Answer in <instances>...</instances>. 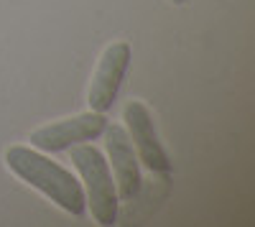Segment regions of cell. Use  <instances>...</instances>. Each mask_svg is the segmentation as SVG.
Wrapping results in <instances>:
<instances>
[{"instance_id": "6da1fadb", "label": "cell", "mask_w": 255, "mask_h": 227, "mask_svg": "<svg viewBox=\"0 0 255 227\" xmlns=\"http://www.w3.org/2000/svg\"><path fill=\"white\" fill-rule=\"evenodd\" d=\"M8 169L26 181L28 187L38 189L46 199H51L56 207H61L72 217H82L87 212V197H84L82 184L72 176L64 166H59L56 161L36 151L33 146H13L5 153Z\"/></svg>"}, {"instance_id": "277c9868", "label": "cell", "mask_w": 255, "mask_h": 227, "mask_svg": "<svg viewBox=\"0 0 255 227\" xmlns=\"http://www.w3.org/2000/svg\"><path fill=\"white\" fill-rule=\"evenodd\" d=\"M123 120H125V133L133 143L138 161H143V166L156 171V174L171 171V158H168L163 143L158 140L151 110L140 100H130L123 108Z\"/></svg>"}, {"instance_id": "7a4b0ae2", "label": "cell", "mask_w": 255, "mask_h": 227, "mask_svg": "<svg viewBox=\"0 0 255 227\" xmlns=\"http://www.w3.org/2000/svg\"><path fill=\"white\" fill-rule=\"evenodd\" d=\"M72 151V163L77 166L82 181H84V197H87V210L92 212L95 222L102 227H110L118 222V189L115 179L110 171V163L95 146L79 143L69 148Z\"/></svg>"}, {"instance_id": "5b68a950", "label": "cell", "mask_w": 255, "mask_h": 227, "mask_svg": "<svg viewBox=\"0 0 255 227\" xmlns=\"http://www.w3.org/2000/svg\"><path fill=\"white\" fill-rule=\"evenodd\" d=\"M130 59H133V51H130V44H125V41H115V44H110L102 51L92 85H90V95H87L90 110L108 113L113 108V102L118 100V92L123 87V79L128 69H130Z\"/></svg>"}, {"instance_id": "3957f363", "label": "cell", "mask_w": 255, "mask_h": 227, "mask_svg": "<svg viewBox=\"0 0 255 227\" xmlns=\"http://www.w3.org/2000/svg\"><path fill=\"white\" fill-rule=\"evenodd\" d=\"M108 128V117L105 113H82L74 117H64L51 125L36 128L31 133V146L41 153H59V151H69L79 143L95 140L105 133Z\"/></svg>"}, {"instance_id": "8992f818", "label": "cell", "mask_w": 255, "mask_h": 227, "mask_svg": "<svg viewBox=\"0 0 255 227\" xmlns=\"http://www.w3.org/2000/svg\"><path fill=\"white\" fill-rule=\"evenodd\" d=\"M105 148H108V163L115 179V189L120 202H133L140 194V166H138V156L130 138H128L123 125H110L105 128Z\"/></svg>"}, {"instance_id": "52a82bcc", "label": "cell", "mask_w": 255, "mask_h": 227, "mask_svg": "<svg viewBox=\"0 0 255 227\" xmlns=\"http://www.w3.org/2000/svg\"><path fill=\"white\" fill-rule=\"evenodd\" d=\"M168 3H174V5H184L186 0H168Z\"/></svg>"}]
</instances>
